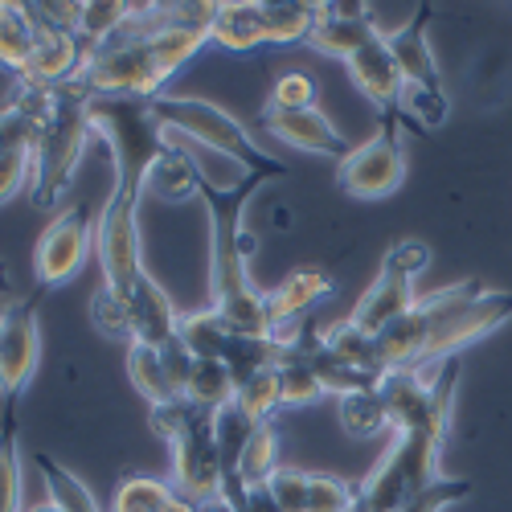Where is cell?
Segmentation results:
<instances>
[{
	"mask_svg": "<svg viewBox=\"0 0 512 512\" xmlns=\"http://www.w3.org/2000/svg\"><path fill=\"white\" fill-rule=\"evenodd\" d=\"M91 103H95V95H87L78 82L58 87V111L46 127H41V136L33 140V189H29V197L37 209L62 205V197L74 181V168H78L82 152H87V140H95Z\"/></svg>",
	"mask_w": 512,
	"mask_h": 512,
	"instance_id": "6da1fadb",
	"label": "cell"
},
{
	"mask_svg": "<svg viewBox=\"0 0 512 512\" xmlns=\"http://www.w3.org/2000/svg\"><path fill=\"white\" fill-rule=\"evenodd\" d=\"M443 439L431 431H398L377 467L357 484L361 512H402L418 492L443 480Z\"/></svg>",
	"mask_w": 512,
	"mask_h": 512,
	"instance_id": "7a4b0ae2",
	"label": "cell"
},
{
	"mask_svg": "<svg viewBox=\"0 0 512 512\" xmlns=\"http://www.w3.org/2000/svg\"><path fill=\"white\" fill-rule=\"evenodd\" d=\"M148 119H152V127H168V132H181V136H189V140H197V144L234 152V156H242V160H250V164L267 168V173H279V177L287 173L279 160H271V156L259 148V140L246 132V123L234 119V115H230L226 107H218V103L189 99V95H160V99L148 103Z\"/></svg>",
	"mask_w": 512,
	"mask_h": 512,
	"instance_id": "3957f363",
	"label": "cell"
},
{
	"mask_svg": "<svg viewBox=\"0 0 512 512\" xmlns=\"http://www.w3.org/2000/svg\"><path fill=\"white\" fill-rule=\"evenodd\" d=\"M406 181V148L398 140V127L386 123L377 136L349 148V156L336 164V185L357 201H381L398 193Z\"/></svg>",
	"mask_w": 512,
	"mask_h": 512,
	"instance_id": "277c9868",
	"label": "cell"
},
{
	"mask_svg": "<svg viewBox=\"0 0 512 512\" xmlns=\"http://www.w3.org/2000/svg\"><path fill=\"white\" fill-rule=\"evenodd\" d=\"M95 250V222L87 205H66L62 213H54V222L41 230L37 246H33V275L41 287H62L70 283L82 263L91 259Z\"/></svg>",
	"mask_w": 512,
	"mask_h": 512,
	"instance_id": "5b68a950",
	"label": "cell"
},
{
	"mask_svg": "<svg viewBox=\"0 0 512 512\" xmlns=\"http://www.w3.org/2000/svg\"><path fill=\"white\" fill-rule=\"evenodd\" d=\"M41 365V320L29 300L0 308V398L17 402Z\"/></svg>",
	"mask_w": 512,
	"mask_h": 512,
	"instance_id": "8992f818",
	"label": "cell"
},
{
	"mask_svg": "<svg viewBox=\"0 0 512 512\" xmlns=\"http://www.w3.org/2000/svg\"><path fill=\"white\" fill-rule=\"evenodd\" d=\"M173 488L193 504H205L226 492V467L218 443H213V414H201L173 443Z\"/></svg>",
	"mask_w": 512,
	"mask_h": 512,
	"instance_id": "52a82bcc",
	"label": "cell"
},
{
	"mask_svg": "<svg viewBox=\"0 0 512 512\" xmlns=\"http://www.w3.org/2000/svg\"><path fill=\"white\" fill-rule=\"evenodd\" d=\"M263 127L267 136L283 140L287 148L295 152H308V156H328V160H345L349 156V144L345 136L336 132V123L312 107V111H263Z\"/></svg>",
	"mask_w": 512,
	"mask_h": 512,
	"instance_id": "ba28073f",
	"label": "cell"
},
{
	"mask_svg": "<svg viewBox=\"0 0 512 512\" xmlns=\"http://www.w3.org/2000/svg\"><path fill=\"white\" fill-rule=\"evenodd\" d=\"M377 37L365 5H316V29L308 46L324 58L349 62L357 50H365Z\"/></svg>",
	"mask_w": 512,
	"mask_h": 512,
	"instance_id": "9c48e42d",
	"label": "cell"
},
{
	"mask_svg": "<svg viewBox=\"0 0 512 512\" xmlns=\"http://www.w3.org/2000/svg\"><path fill=\"white\" fill-rule=\"evenodd\" d=\"M87 41L78 33H54V29H37V50L29 58V66L17 74V82L25 87H66L78 78L82 62H87Z\"/></svg>",
	"mask_w": 512,
	"mask_h": 512,
	"instance_id": "30bf717a",
	"label": "cell"
},
{
	"mask_svg": "<svg viewBox=\"0 0 512 512\" xmlns=\"http://www.w3.org/2000/svg\"><path fill=\"white\" fill-rule=\"evenodd\" d=\"M349 78H353V87L381 111H394L398 107V95H402V70L394 62V50H390V41L386 37H373L365 50H357L349 62H345Z\"/></svg>",
	"mask_w": 512,
	"mask_h": 512,
	"instance_id": "8fae6325",
	"label": "cell"
},
{
	"mask_svg": "<svg viewBox=\"0 0 512 512\" xmlns=\"http://www.w3.org/2000/svg\"><path fill=\"white\" fill-rule=\"evenodd\" d=\"M127 304H132V345H173L177 340V328H181V312L173 304V295H168L152 275H144L136 283V291L127 295Z\"/></svg>",
	"mask_w": 512,
	"mask_h": 512,
	"instance_id": "7c38bea8",
	"label": "cell"
},
{
	"mask_svg": "<svg viewBox=\"0 0 512 512\" xmlns=\"http://www.w3.org/2000/svg\"><path fill=\"white\" fill-rule=\"evenodd\" d=\"M336 291V279L320 267H300V271H291L279 287L267 291V308H271V324L275 332L279 328H295V324H304V316L328 300V295Z\"/></svg>",
	"mask_w": 512,
	"mask_h": 512,
	"instance_id": "4fadbf2b",
	"label": "cell"
},
{
	"mask_svg": "<svg viewBox=\"0 0 512 512\" xmlns=\"http://www.w3.org/2000/svg\"><path fill=\"white\" fill-rule=\"evenodd\" d=\"M414 304H418L414 283L381 267V271H377V279L369 283V291L357 300V308H353V316H349V320H353L357 328H365L369 336H381V332H386L394 320H402Z\"/></svg>",
	"mask_w": 512,
	"mask_h": 512,
	"instance_id": "5bb4252c",
	"label": "cell"
},
{
	"mask_svg": "<svg viewBox=\"0 0 512 512\" xmlns=\"http://www.w3.org/2000/svg\"><path fill=\"white\" fill-rule=\"evenodd\" d=\"M209 46L226 54H254L267 46V21L259 0H218V17L209 25Z\"/></svg>",
	"mask_w": 512,
	"mask_h": 512,
	"instance_id": "9a60e30c",
	"label": "cell"
},
{
	"mask_svg": "<svg viewBox=\"0 0 512 512\" xmlns=\"http://www.w3.org/2000/svg\"><path fill=\"white\" fill-rule=\"evenodd\" d=\"M144 193L160 197V201H193L201 197V177L193 160L181 148H168V144H152L148 164H144Z\"/></svg>",
	"mask_w": 512,
	"mask_h": 512,
	"instance_id": "2e32d148",
	"label": "cell"
},
{
	"mask_svg": "<svg viewBox=\"0 0 512 512\" xmlns=\"http://www.w3.org/2000/svg\"><path fill=\"white\" fill-rule=\"evenodd\" d=\"M279 451H283L279 426L275 422H259L254 426V435H250V443H246V451H242V459H238L234 480L226 484V492H267V484L283 467Z\"/></svg>",
	"mask_w": 512,
	"mask_h": 512,
	"instance_id": "e0dca14e",
	"label": "cell"
},
{
	"mask_svg": "<svg viewBox=\"0 0 512 512\" xmlns=\"http://www.w3.org/2000/svg\"><path fill=\"white\" fill-rule=\"evenodd\" d=\"M320 345L336 357L345 361L349 369H357L361 377L369 381H381V373H386V365H381V349H377V336H369L365 328H357L353 320H336L320 332Z\"/></svg>",
	"mask_w": 512,
	"mask_h": 512,
	"instance_id": "ac0fdd59",
	"label": "cell"
},
{
	"mask_svg": "<svg viewBox=\"0 0 512 512\" xmlns=\"http://www.w3.org/2000/svg\"><path fill=\"white\" fill-rule=\"evenodd\" d=\"M177 336H181V345L193 361H226L238 332L222 320L218 308H201V312H181Z\"/></svg>",
	"mask_w": 512,
	"mask_h": 512,
	"instance_id": "d6986e66",
	"label": "cell"
},
{
	"mask_svg": "<svg viewBox=\"0 0 512 512\" xmlns=\"http://www.w3.org/2000/svg\"><path fill=\"white\" fill-rule=\"evenodd\" d=\"M37 50V21L21 0H0V70L21 74Z\"/></svg>",
	"mask_w": 512,
	"mask_h": 512,
	"instance_id": "ffe728a7",
	"label": "cell"
},
{
	"mask_svg": "<svg viewBox=\"0 0 512 512\" xmlns=\"http://www.w3.org/2000/svg\"><path fill=\"white\" fill-rule=\"evenodd\" d=\"M336 418L345 426V435L353 439H377V435H394V422H390V406L386 398L377 394V386L357 390L336 398Z\"/></svg>",
	"mask_w": 512,
	"mask_h": 512,
	"instance_id": "44dd1931",
	"label": "cell"
},
{
	"mask_svg": "<svg viewBox=\"0 0 512 512\" xmlns=\"http://www.w3.org/2000/svg\"><path fill=\"white\" fill-rule=\"evenodd\" d=\"M390 50H394V62H398V70H402L406 82H418V87H439V62H435L431 41H426L422 13L398 37H390Z\"/></svg>",
	"mask_w": 512,
	"mask_h": 512,
	"instance_id": "7402d4cb",
	"label": "cell"
},
{
	"mask_svg": "<svg viewBox=\"0 0 512 512\" xmlns=\"http://www.w3.org/2000/svg\"><path fill=\"white\" fill-rule=\"evenodd\" d=\"M127 377L140 390V398L148 406H160L168 398H181L173 386V373L164 365V353L156 345H127Z\"/></svg>",
	"mask_w": 512,
	"mask_h": 512,
	"instance_id": "603a6c76",
	"label": "cell"
},
{
	"mask_svg": "<svg viewBox=\"0 0 512 512\" xmlns=\"http://www.w3.org/2000/svg\"><path fill=\"white\" fill-rule=\"evenodd\" d=\"M263 21H267V46H275V50L308 46L312 29H316V5L279 0V5H263Z\"/></svg>",
	"mask_w": 512,
	"mask_h": 512,
	"instance_id": "cb8c5ba5",
	"label": "cell"
},
{
	"mask_svg": "<svg viewBox=\"0 0 512 512\" xmlns=\"http://www.w3.org/2000/svg\"><path fill=\"white\" fill-rule=\"evenodd\" d=\"M0 512L21 508V435H17V402H5L0 414Z\"/></svg>",
	"mask_w": 512,
	"mask_h": 512,
	"instance_id": "d4e9b609",
	"label": "cell"
},
{
	"mask_svg": "<svg viewBox=\"0 0 512 512\" xmlns=\"http://www.w3.org/2000/svg\"><path fill=\"white\" fill-rule=\"evenodd\" d=\"M234 394H238V381L226 361H193L189 386H185V398L193 406H201L205 414H218L222 406L234 402Z\"/></svg>",
	"mask_w": 512,
	"mask_h": 512,
	"instance_id": "484cf974",
	"label": "cell"
},
{
	"mask_svg": "<svg viewBox=\"0 0 512 512\" xmlns=\"http://www.w3.org/2000/svg\"><path fill=\"white\" fill-rule=\"evenodd\" d=\"M144 5H132V0H87L82 5V25H78V37L87 46H103L115 33H123L140 17Z\"/></svg>",
	"mask_w": 512,
	"mask_h": 512,
	"instance_id": "4316f807",
	"label": "cell"
},
{
	"mask_svg": "<svg viewBox=\"0 0 512 512\" xmlns=\"http://www.w3.org/2000/svg\"><path fill=\"white\" fill-rule=\"evenodd\" d=\"M33 463L41 467V480H46V496H50L54 504H62L66 512H103V504L91 496V488L82 484L74 472H66V467H62L54 455L37 451Z\"/></svg>",
	"mask_w": 512,
	"mask_h": 512,
	"instance_id": "83f0119b",
	"label": "cell"
},
{
	"mask_svg": "<svg viewBox=\"0 0 512 512\" xmlns=\"http://www.w3.org/2000/svg\"><path fill=\"white\" fill-rule=\"evenodd\" d=\"M279 381H283V410L316 406V402H324V398H328V394H324V381H320V373L312 369V361H308L304 345L279 365Z\"/></svg>",
	"mask_w": 512,
	"mask_h": 512,
	"instance_id": "f1b7e54d",
	"label": "cell"
},
{
	"mask_svg": "<svg viewBox=\"0 0 512 512\" xmlns=\"http://www.w3.org/2000/svg\"><path fill=\"white\" fill-rule=\"evenodd\" d=\"M254 426L259 422H250L238 410V402H230V406H222L218 414H213V443H218V455H222V467H226V484L238 472V459H242V451H246V443L254 435Z\"/></svg>",
	"mask_w": 512,
	"mask_h": 512,
	"instance_id": "f546056e",
	"label": "cell"
},
{
	"mask_svg": "<svg viewBox=\"0 0 512 512\" xmlns=\"http://www.w3.org/2000/svg\"><path fill=\"white\" fill-rule=\"evenodd\" d=\"M238 410L250 418V422H275V414L283 410V381H279V369H263L246 377L238 394H234Z\"/></svg>",
	"mask_w": 512,
	"mask_h": 512,
	"instance_id": "4dcf8cb0",
	"label": "cell"
},
{
	"mask_svg": "<svg viewBox=\"0 0 512 512\" xmlns=\"http://www.w3.org/2000/svg\"><path fill=\"white\" fill-rule=\"evenodd\" d=\"M177 488L173 480H156V476H127L119 488H115V500H111V512H164L173 504Z\"/></svg>",
	"mask_w": 512,
	"mask_h": 512,
	"instance_id": "1f68e13d",
	"label": "cell"
},
{
	"mask_svg": "<svg viewBox=\"0 0 512 512\" xmlns=\"http://www.w3.org/2000/svg\"><path fill=\"white\" fill-rule=\"evenodd\" d=\"M308 512H361V492H357V484L340 480L332 472H312L308 476Z\"/></svg>",
	"mask_w": 512,
	"mask_h": 512,
	"instance_id": "d6a6232c",
	"label": "cell"
},
{
	"mask_svg": "<svg viewBox=\"0 0 512 512\" xmlns=\"http://www.w3.org/2000/svg\"><path fill=\"white\" fill-rule=\"evenodd\" d=\"M406 119H414L418 127H439L451 111L443 87H418V82H402V95H398V107Z\"/></svg>",
	"mask_w": 512,
	"mask_h": 512,
	"instance_id": "836d02e7",
	"label": "cell"
},
{
	"mask_svg": "<svg viewBox=\"0 0 512 512\" xmlns=\"http://www.w3.org/2000/svg\"><path fill=\"white\" fill-rule=\"evenodd\" d=\"M320 99V82L308 70H283L271 87L267 111H312Z\"/></svg>",
	"mask_w": 512,
	"mask_h": 512,
	"instance_id": "e575fe53",
	"label": "cell"
},
{
	"mask_svg": "<svg viewBox=\"0 0 512 512\" xmlns=\"http://www.w3.org/2000/svg\"><path fill=\"white\" fill-rule=\"evenodd\" d=\"M91 324H95L99 336H111V340L127 336L132 340V304H127V295H119L111 287H99L91 295Z\"/></svg>",
	"mask_w": 512,
	"mask_h": 512,
	"instance_id": "d590c367",
	"label": "cell"
},
{
	"mask_svg": "<svg viewBox=\"0 0 512 512\" xmlns=\"http://www.w3.org/2000/svg\"><path fill=\"white\" fill-rule=\"evenodd\" d=\"M205 410L201 406H193L189 398H168V402H160V406H148V422H152V431L168 443V447H173L185 431H189V426L201 418Z\"/></svg>",
	"mask_w": 512,
	"mask_h": 512,
	"instance_id": "8d00e7d4",
	"label": "cell"
},
{
	"mask_svg": "<svg viewBox=\"0 0 512 512\" xmlns=\"http://www.w3.org/2000/svg\"><path fill=\"white\" fill-rule=\"evenodd\" d=\"M308 476L304 467H279L275 480L267 484V496L275 512H308Z\"/></svg>",
	"mask_w": 512,
	"mask_h": 512,
	"instance_id": "74e56055",
	"label": "cell"
},
{
	"mask_svg": "<svg viewBox=\"0 0 512 512\" xmlns=\"http://www.w3.org/2000/svg\"><path fill=\"white\" fill-rule=\"evenodd\" d=\"M381 267L414 283L426 267H431V246L418 242V238H398V242L386 250V259H381Z\"/></svg>",
	"mask_w": 512,
	"mask_h": 512,
	"instance_id": "f35d334b",
	"label": "cell"
},
{
	"mask_svg": "<svg viewBox=\"0 0 512 512\" xmlns=\"http://www.w3.org/2000/svg\"><path fill=\"white\" fill-rule=\"evenodd\" d=\"M25 185H33V148H13L0 156V205L13 201Z\"/></svg>",
	"mask_w": 512,
	"mask_h": 512,
	"instance_id": "ab89813d",
	"label": "cell"
},
{
	"mask_svg": "<svg viewBox=\"0 0 512 512\" xmlns=\"http://www.w3.org/2000/svg\"><path fill=\"white\" fill-rule=\"evenodd\" d=\"M33 140H37V123L17 103L0 107V156L13 148H33Z\"/></svg>",
	"mask_w": 512,
	"mask_h": 512,
	"instance_id": "60d3db41",
	"label": "cell"
},
{
	"mask_svg": "<svg viewBox=\"0 0 512 512\" xmlns=\"http://www.w3.org/2000/svg\"><path fill=\"white\" fill-rule=\"evenodd\" d=\"M37 29H54V33H78L82 25V5L78 0H41V5H29Z\"/></svg>",
	"mask_w": 512,
	"mask_h": 512,
	"instance_id": "b9f144b4",
	"label": "cell"
},
{
	"mask_svg": "<svg viewBox=\"0 0 512 512\" xmlns=\"http://www.w3.org/2000/svg\"><path fill=\"white\" fill-rule=\"evenodd\" d=\"M472 492V484L467 480H451V476H443V480H435L426 492H418L402 512H443L451 500H459V496H467Z\"/></svg>",
	"mask_w": 512,
	"mask_h": 512,
	"instance_id": "7bdbcfd3",
	"label": "cell"
},
{
	"mask_svg": "<svg viewBox=\"0 0 512 512\" xmlns=\"http://www.w3.org/2000/svg\"><path fill=\"white\" fill-rule=\"evenodd\" d=\"M164 512H201L193 500H185V496H173V504H168Z\"/></svg>",
	"mask_w": 512,
	"mask_h": 512,
	"instance_id": "ee69618b",
	"label": "cell"
},
{
	"mask_svg": "<svg viewBox=\"0 0 512 512\" xmlns=\"http://www.w3.org/2000/svg\"><path fill=\"white\" fill-rule=\"evenodd\" d=\"M25 512H66V508H62V504H54V500L46 496V500H37V504H33V508H25Z\"/></svg>",
	"mask_w": 512,
	"mask_h": 512,
	"instance_id": "f6af8a7d",
	"label": "cell"
},
{
	"mask_svg": "<svg viewBox=\"0 0 512 512\" xmlns=\"http://www.w3.org/2000/svg\"><path fill=\"white\" fill-rule=\"evenodd\" d=\"M0 291H9V271H5V263H0Z\"/></svg>",
	"mask_w": 512,
	"mask_h": 512,
	"instance_id": "bcb514c9",
	"label": "cell"
}]
</instances>
